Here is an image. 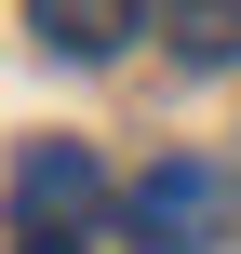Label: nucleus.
Returning <instances> with one entry per match:
<instances>
[{
	"label": "nucleus",
	"instance_id": "f257e3e1",
	"mask_svg": "<svg viewBox=\"0 0 241 254\" xmlns=\"http://www.w3.org/2000/svg\"><path fill=\"white\" fill-rule=\"evenodd\" d=\"M121 228H134V254H215L228 174H215V161H148V174L121 188Z\"/></svg>",
	"mask_w": 241,
	"mask_h": 254
},
{
	"label": "nucleus",
	"instance_id": "f03ea898",
	"mask_svg": "<svg viewBox=\"0 0 241 254\" xmlns=\"http://www.w3.org/2000/svg\"><path fill=\"white\" fill-rule=\"evenodd\" d=\"M94 214H107L94 147H80V134H27V147H13V228H27V241H80Z\"/></svg>",
	"mask_w": 241,
	"mask_h": 254
},
{
	"label": "nucleus",
	"instance_id": "7ed1b4c3",
	"mask_svg": "<svg viewBox=\"0 0 241 254\" xmlns=\"http://www.w3.org/2000/svg\"><path fill=\"white\" fill-rule=\"evenodd\" d=\"M27 27H40L54 54H121V40L148 27V0H27Z\"/></svg>",
	"mask_w": 241,
	"mask_h": 254
},
{
	"label": "nucleus",
	"instance_id": "20e7f679",
	"mask_svg": "<svg viewBox=\"0 0 241 254\" xmlns=\"http://www.w3.org/2000/svg\"><path fill=\"white\" fill-rule=\"evenodd\" d=\"M148 13H161V40H174L188 67H228L241 54V0H148Z\"/></svg>",
	"mask_w": 241,
	"mask_h": 254
},
{
	"label": "nucleus",
	"instance_id": "39448f33",
	"mask_svg": "<svg viewBox=\"0 0 241 254\" xmlns=\"http://www.w3.org/2000/svg\"><path fill=\"white\" fill-rule=\"evenodd\" d=\"M13 254H80V241H13Z\"/></svg>",
	"mask_w": 241,
	"mask_h": 254
}]
</instances>
